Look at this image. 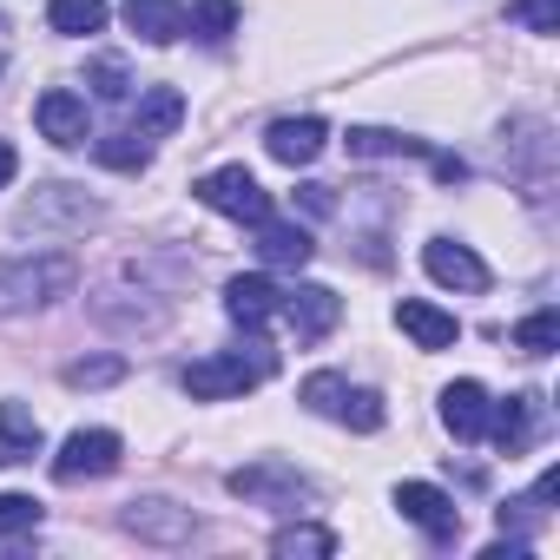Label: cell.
I'll use <instances>...</instances> for the list:
<instances>
[{
  "instance_id": "obj_1",
  "label": "cell",
  "mask_w": 560,
  "mask_h": 560,
  "mask_svg": "<svg viewBox=\"0 0 560 560\" xmlns=\"http://www.w3.org/2000/svg\"><path fill=\"white\" fill-rule=\"evenodd\" d=\"M270 370H277V357H270L264 343H250V357L237 350V357H205V363H191V370H185V389H191L198 402H231V396H250Z\"/></svg>"
},
{
  "instance_id": "obj_2",
  "label": "cell",
  "mask_w": 560,
  "mask_h": 560,
  "mask_svg": "<svg viewBox=\"0 0 560 560\" xmlns=\"http://www.w3.org/2000/svg\"><path fill=\"white\" fill-rule=\"evenodd\" d=\"M191 198H198V205H211V211H224V218H237V224L270 218V191H264L244 165H218V172H205V178L191 185Z\"/></svg>"
},
{
  "instance_id": "obj_3",
  "label": "cell",
  "mask_w": 560,
  "mask_h": 560,
  "mask_svg": "<svg viewBox=\"0 0 560 560\" xmlns=\"http://www.w3.org/2000/svg\"><path fill=\"white\" fill-rule=\"evenodd\" d=\"M119 455H126V442H119L113 429H73V435L60 442V455H54V481H60V488L100 481V475L119 468Z\"/></svg>"
},
{
  "instance_id": "obj_4",
  "label": "cell",
  "mask_w": 560,
  "mask_h": 560,
  "mask_svg": "<svg viewBox=\"0 0 560 560\" xmlns=\"http://www.w3.org/2000/svg\"><path fill=\"white\" fill-rule=\"evenodd\" d=\"M67 291H73V264L67 257H40V264H21V270H0V311H27V304L67 298Z\"/></svg>"
},
{
  "instance_id": "obj_5",
  "label": "cell",
  "mask_w": 560,
  "mask_h": 560,
  "mask_svg": "<svg viewBox=\"0 0 560 560\" xmlns=\"http://www.w3.org/2000/svg\"><path fill=\"white\" fill-rule=\"evenodd\" d=\"M422 270L435 277L442 291H488V264L468 250V244H455V237H435V244H422Z\"/></svg>"
},
{
  "instance_id": "obj_6",
  "label": "cell",
  "mask_w": 560,
  "mask_h": 560,
  "mask_svg": "<svg viewBox=\"0 0 560 560\" xmlns=\"http://www.w3.org/2000/svg\"><path fill=\"white\" fill-rule=\"evenodd\" d=\"M231 494H244V501H284V508H298V501L311 494V481H304L298 468H284V462H250V468H237V475H231Z\"/></svg>"
},
{
  "instance_id": "obj_7",
  "label": "cell",
  "mask_w": 560,
  "mask_h": 560,
  "mask_svg": "<svg viewBox=\"0 0 560 560\" xmlns=\"http://www.w3.org/2000/svg\"><path fill=\"white\" fill-rule=\"evenodd\" d=\"M284 317H291L298 343H324V337L337 330V317H343V298H337L330 284H298L291 304H284Z\"/></svg>"
},
{
  "instance_id": "obj_8",
  "label": "cell",
  "mask_w": 560,
  "mask_h": 560,
  "mask_svg": "<svg viewBox=\"0 0 560 560\" xmlns=\"http://www.w3.org/2000/svg\"><path fill=\"white\" fill-rule=\"evenodd\" d=\"M324 139H330V126L324 119H277L270 132H264V152L277 159V165H311L317 152H324Z\"/></svg>"
},
{
  "instance_id": "obj_9",
  "label": "cell",
  "mask_w": 560,
  "mask_h": 560,
  "mask_svg": "<svg viewBox=\"0 0 560 560\" xmlns=\"http://www.w3.org/2000/svg\"><path fill=\"white\" fill-rule=\"evenodd\" d=\"M250 231H257V257H264L270 270H304V264H311V250H317L304 224H277V218H257Z\"/></svg>"
},
{
  "instance_id": "obj_10",
  "label": "cell",
  "mask_w": 560,
  "mask_h": 560,
  "mask_svg": "<svg viewBox=\"0 0 560 560\" xmlns=\"http://www.w3.org/2000/svg\"><path fill=\"white\" fill-rule=\"evenodd\" d=\"M34 119H40V132H47L54 145H86V100H80V93L47 86L40 106H34Z\"/></svg>"
},
{
  "instance_id": "obj_11",
  "label": "cell",
  "mask_w": 560,
  "mask_h": 560,
  "mask_svg": "<svg viewBox=\"0 0 560 560\" xmlns=\"http://www.w3.org/2000/svg\"><path fill=\"white\" fill-rule=\"evenodd\" d=\"M396 508H402V521H416V527H429L435 540L462 527V514H455V501H448L442 488H429V481H402V488H396Z\"/></svg>"
},
{
  "instance_id": "obj_12",
  "label": "cell",
  "mask_w": 560,
  "mask_h": 560,
  "mask_svg": "<svg viewBox=\"0 0 560 560\" xmlns=\"http://www.w3.org/2000/svg\"><path fill=\"white\" fill-rule=\"evenodd\" d=\"M396 324L409 330L416 350H455V337H462V324H455L448 311L422 304V298H402V304H396Z\"/></svg>"
},
{
  "instance_id": "obj_13",
  "label": "cell",
  "mask_w": 560,
  "mask_h": 560,
  "mask_svg": "<svg viewBox=\"0 0 560 560\" xmlns=\"http://www.w3.org/2000/svg\"><path fill=\"white\" fill-rule=\"evenodd\" d=\"M442 422L455 442H481L488 435V389L481 383H448L442 389Z\"/></svg>"
},
{
  "instance_id": "obj_14",
  "label": "cell",
  "mask_w": 560,
  "mask_h": 560,
  "mask_svg": "<svg viewBox=\"0 0 560 560\" xmlns=\"http://www.w3.org/2000/svg\"><path fill=\"white\" fill-rule=\"evenodd\" d=\"M277 304H284V298H277L270 277H231V284H224V311H231V324H244V330H257L264 317H277Z\"/></svg>"
},
{
  "instance_id": "obj_15",
  "label": "cell",
  "mask_w": 560,
  "mask_h": 560,
  "mask_svg": "<svg viewBox=\"0 0 560 560\" xmlns=\"http://www.w3.org/2000/svg\"><path fill=\"white\" fill-rule=\"evenodd\" d=\"M126 27L139 40H152V47H172L185 34V8L178 0H126Z\"/></svg>"
},
{
  "instance_id": "obj_16",
  "label": "cell",
  "mask_w": 560,
  "mask_h": 560,
  "mask_svg": "<svg viewBox=\"0 0 560 560\" xmlns=\"http://www.w3.org/2000/svg\"><path fill=\"white\" fill-rule=\"evenodd\" d=\"M40 455V422L21 402H0V468H27Z\"/></svg>"
},
{
  "instance_id": "obj_17",
  "label": "cell",
  "mask_w": 560,
  "mask_h": 560,
  "mask_svg": "<svg viewBox=\"0 0 560 560\" xmlns=\"http://www.w3.org/2000/svg\"><path fill=\"white\" fill-rule=\"evenodd\" d=\"M488 435L501 455H521L534 442V396H508L501 409H488Z\"/></svg>"
},
{
  "instance_id": "obj_18",
  "label": "cell",
  "mask_w": 560,
  "mask_h": 560,
  "mask_svg": "<svg viewBox=\"0 0 560 560\" xmlns=\"http://www.w3.org/2000/svg\"><path fill=\"white\" fill-rule=\"evenodd\" d=\"M178 119H185V93H178V86H152V93L139 100V126H132V132L152 145V139H172Z\"/></svg>"
},
{
  "instance_id": "obj_19",
  "label": "cell",
  "mask_w": 560,
  "mask_h": 560,
  "mask_svg": "<svg viewBox=\"0 0 560 560\" xmlns=\"http://www.w3.org/2000/svg\"><path fill=\"white\" fill-rule=\"evenodd\" d=\"M126 527L139 540H191V514L185 508H165V501H132Z\"/></svg>"
},
{
  "instance_id": "obj_20",
  "label": "cell",
  "mask_w": 560,
  "mask_h": 560,
  "mask_svg": "<svg viewBox=\"0 0 560 560\" xmlns=\"http://www.w3.org/2000/svg\"><path fill=\"white\" fill-rule=\"evenodd\" d=\"M47 21H54V34H100L106 27V0H47Z\"/></svg>"
},
{
  "instance_id": "obj_21",
  "label": "cell",
  "mask_w": 560,
  "mask_h": 560,
  "mask_svg": "<svg viewBox=\"0 0 560 560\" xmlns=\"http://www.w3.org/2000/svg\"><path fill=\"white\" fill-rule=\"evenodd\" d=\"M402 152H429V145L402 139V132H383V126H357L350 132V159H402Z\"/></svg>"
},
{
  "instance_id": "obj_22",
  "label": "cell",
  "mask_w": 560,
  "mask_h": 560,
  "mask_svg": "<svg viewBox=\"0 0 560 560\" xmlns=\"http://www.w3.org/2000/svg\"><path fill=\"white\" fill-rule=\"evenodd\" d=\"M185 27H191L198 40H211V47H218V40H231V34H237V0H198Z\"/></svg>"
},
{
  "instance_id": "obj_23",
  "label": "cell",
  "mask_w": 560,
  "mask_h": 560,
  "mask_svg": "<svg viewBox=\"0 0 560 560\" xmlns=\"http://www.w3.org/2000/svg\"><path fill=\"white\" fill-rule=\"evenodd\" d=\"M337 422H350V429L376 435V429L389 422V409H383V396H376V389H343V402H337Z\"/></svg>"
},
{
  "instance_id": "obj_24",
  "label": "cell",
  "mask_w": 560,
  "mask_h": 560,
  "mask_svg": "<svg viewBox=\"0 0 560 560\" xmlns=\"http://www.w3.org/2000/svg\"><path fill=\"white\" fill-rule=\"evenodd\" d=\"M270 553H284V560H298V553H337V534L330 527H284L270 540Z\"/></svg>"
},
{
  "instance_id": "obj_25",
  "label": "cell",
  "mask_w": 560,
  "mask_h": 560,
  "mask_svg": "<svg viewBox=\"0 0 560 560\" xmlns=\"http://www.w3.org/2000/svg\"><path fill=\"white\" fill-rule=\"evenodd\" d=\"M100 159H106L113 172H145V159H152V145H145L139 132H113V139H100Z\"/></svg>"
},
{
  "instance_id": "obj_26",
  "label": "cell",
  "mask_w": 560,
  "mask_h": 560,
  "mask_svg": "<svg viewBox=\"0 0 560 560\" xmlns=\"http://www.w3.org/2000/svg\"><path fill=\"white\" fill-rule=\"evenodd\" d=\"M514 343H521L527 357H547V350L560 343V311H534V317L514 330Z\"/></svg>"
},
{
  "instance_id": "obj_27",
  "label": "cell",
  "mask_w": 560,
  "mask_h": 560,
  "mask_svg": "<svg viewBox=\"0 0 560 560\" xmlns=\"http://www.w3.org/2000/svg\"><path fill=\"white\" fill-rule=\"evenodd\" d=\"M126 376V363L119 357H93V363H67V389H106V383H119Z\"/></svg>"
},
{
  "instance_id": "obj_28",
  "label": "cell",
  "mask_w": 560,
  "mask_h": 560,
  "mask_svg": "<svg viewBox=\"0 0 560 560\" xmlns=\"http://www.w3.org/2000/svg\"><path fill=\"white\" fill-rule=\"evenodd\" d=\"M508 14L527 34H560V0H508Z\"/></svg>"
},
{
  "instance_id": "obj_29",
  "label": "cell",
  "mask_w": 560,
  "mask_h": 560,
  "mask_svg": "<svg viewBox=\"0 0 560 560\" xmlns=\"http://www.w3.org/2000/svg\"><path fill=\"white\" fill-rule=\"evenodd\" d=\"M343 389H350L343 376H330V370H317V376L304 383V402H311L317 416H337V402H343Z\"/></svg>"
},
{
  "instance_id": "obj_30",
  "label": "cell",
  "mask_w": 560,
  "mask_h": 560,
  "mask_svg": "<svg viewBox=\"0 0 560 560\" xmlns=\"http://www.w3.org/2000/svg\"><path fill=\"white\" fill-rule=\"evenodd\" d=\"M34 521H40L34 494H0V527H34Z\"/></svg>"
},
{
  "instance_id": "obj_31",
  "label": "cell",
  "mask_w": 560,
  "mask_h": 560,
  "mask_svg": "<svg viewBox=\"0 0 560 560\" xmlns=\"http://www.w3.org/2000/svg\"><path fill=\"white\" fill-rule=\"evenodd\" d=\"M93 86H100V100H126V93H132L119 60H93Z\"/></svg>"
},
{
  "instance_id": "obj_32",
  "label": "cell",
  "mask_w": 560,
  "mask_h": 560,
  "mask_svg": "<svg viewBox=\"0 0 560 560\" xmlns=\"http://www.w3.org/2000/svg\"><path fill=\"white\" fill-rule=\"evenodd\" d=\"M304 205L324 218V211H337V198H330V185H304Z\"/></svg>"
},
{
  "instance_id": "obj_33",
  "label": "cell",
  "mask_w": 560,
  "mask_h": 560,
  "mask_svg": "<svg viewBox=\"0 0 560 560\" xmlns=\"http://www.w3.org/2000/svg\"><path fill=\"white\" fill-rule=\"evenodd\" d=\"M14 172H21V159H14V145H8V139H0V191H8V178H14Z\"/></svg>"
},
{
  "instance_id": "obj_34",
  "label": "cell",
  "mask_w": 560,
  "mask_h": 560,
  "mask_svg": "<svg viewBox=\"0 0 560 560\" xmlns=\"http://www.w3.org/2000/svg\"><path fill=\"white\" fill-rule=\"evenodd\" d=\"M0 67H8V21H0Z\"/></svg>"
}]
</instances>
